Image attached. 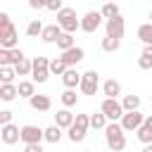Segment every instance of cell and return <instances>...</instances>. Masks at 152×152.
I'll use <instances>...</instances> for the list:
<instances>
[{
  "instance_id": "cell-11",
  "label": "cell",
  "mask_w": 152,
  "mask_h": 152,
  "mask_svg": "<svg viewBox=\"0 0 152 152\" xmlns=\"http://www.w3.org/2000/svg\"><path fill=\"white\" fill-rule=\"evenodd\" d=\"M0 140H2L5 145L19 142V140H21V128L14 126L12 121H10V124H2V126H0Z\"/></svg>"
},
{
  "instance_id": "cell-33",
  "label": "cell",
  "mask_w": 152,
  "mask_h": 152,
  "mask_svg": "<svg viewBox=\"0 0 152 152\" xmlns=\"http://www.w3.org/2000/svg\"><path fill=\"white\" fill-rule=\"evenodd\" d=\"M121 104H124L126 112H131V109H140V97H138V95H124Z\"/></svg>"
},
{
  "instance_id": "cell-15",
  "label": "cell",
  "mask_w": 152,
  "mask_h": 152,
  "mask_svg": "<svg viewBox=\"0 0 152 152\" xmlns=\"http://www.w3.org/2000/svg\"><path fill=\"white\" fill-rule=\"evenodd\" d=\"M28 104H31V109H36V112H50L52 100H50L48 95H31V97H28Z\"/></svg>"
},
{
  "instance_id": "cell-10",
  "label": "cell",
  "mask_w": 152,
  "mask_h": 152,
  "mask_svg": "<svg viewBox=\"0 0 152 152\" xmlns=\"http://www.w3.org/2000/svg\"><path fill=\"white\" fill-rule=\"evenodd\" d=\"M102 12H86L83 14V19H81V31H86V33H95L100 26H102Z\"/></svg>"
},
{
  "instance_id": "cell-9",
  "label": "cell",
  "mask_w": 152,
  "mask_h": 152,
  "mask_svg": "<svg viewBox=\"0 0 152 152\" xmlns=\"http://www.w3.org/2000/svg\"><path fill=\"white\" fill-rule=\"evenodd\" d=\"M104 31H107V36L124 38V33H126V19L121 14H116L112 19H104Z\"/></svg>"
},
{
  "instance_id": "cell-29",
  "label": "cell",
  "mask_w": 152,
  "mask_h": 152,
  "mask_svg": "<svg viewBox=\"0 0 152 152\" xmlns=\"http://www.w3.org/2000/svg\"><path fill=\"white\" fill-rule=\"evenodd\" d=\"M76 45V40H74V33H69V31H62V36L57 38V48L59 50H69V48H74Z\"/></svg>"
},
{
  "instance_id": "cell-16",
  "label": "cell",
  "mask_w": 152,
  "mask_h": 152,
  "mask_svg": "<svg viewBox=\"0 0 152 152\" xmlns=\"http://www.w3.org/2000/svg\"><path fill=\"white\" fill-rule=\"evenodd\" d=\"M62 31H64V28H62L59 24H50V26H45V28H43L40 40H43V43H57V38L62 36Z\"/></svg>"
},
{
  "instance_id": "cell-27",
  "label": "cell",
  "mask_w": 152,
  "mask_h": 152,
  "mask_svg": "<svg viewBox=\"0 0 152 152\" xmlns=\"http://www.w3.org/2000/svg\"><path fill=\"white\" fill-rule=\"evenodd\" d=\"M31 95H36V81L31 78V81H19V97H31Z\"/></svg>"
},
{
  "instance_id": "cell-28",
  "label": "cell",
  "mask_w": 152,
  "mask_h": 152,
  "mask_svg": "<svg viewBox=\"0 0 152 152\" xmlns=\"http://www.w3.org/2000/svg\"><path fill=\"white\" fill-rule=\"evenodd\" d=\"M138 66L140 69H152V45L142 48V55L138 57Z\"/></svg>"
},
{
  "instance_id": "cell-42",
  "label": "cell",
  "mask_w": 152,
  "mask_h": 152,
  "mask_svg": "<svg viewBox=\"0 0 152 152\" xmlns=\"http://www.w3.org/2000/svg\"><path fill=\"white\" fill-rule=\"evenodd\" d=\"M150 21H152V10H150Z\"/></svg>"
},
{
  "instance_id": "cell-30",
  "label": "cell",
  "mask_w": 152,
  "mask_h": 152,
  "mask_svg": "<svg viewBox=\"0 0 152 152\" xmlns=\"http://www.w3.org/2000/svg\"><path fill=\"white\" fill-rule=\"evenodd\" d=\"M100 12H102V17H104V19H112V17L121 14V12H119V5H116L114 0H107V2L102 5V10H100Z\"/></svg>"
},
{
  "instance_id": "cell-18",
  "label": "cell",
  "mask_w": 152,
  "mask_h": 152,
  "mask_svg": "<svg viewBox=\"0 0 152 152\" xmlns=\"http://www.w3.org/2000/svg\"><path fill=\"white\" fill-rule=\"evenodd\" d=\"M17 95H19V86H14V83H2L0 86V100L2 102H12Z\"/></svg>"
},
{
  "instance_id": "cell-31",
  "label": "cell",
  "mask_w": 152,
  "mask_h": 152,
  "mask_svg": "<svg viewBox=\"0 0 152 152\" xmlns=\"http://www.w3.org/2000/svg\"><path fill=\"white\" fill-rule=\"evenodd\" d=\"M66 62L62 59V57H55V59H50V74H55V76H62L64 71H66Z\"/></svg>"
},
{
  "instance_id": "cell-32",
  "label": "cell",
  "mask_w": 152,
  "mask_h": 152,
  "mask_svg": "<svg viewBox=\"0 0 152 152\" xmlns=\"http://www.w3.org/2000/svg\"><path fill=\"white\" fill-rule=\"evenodd\" d=\"M76 100H78L76 88H66V90L62 93V104H64V107H74V104H76Z\"/></svg>"
},
{
  "instance_id": "cell-12",
  "label": "cell",
  "mask_w": 152,
  "mask_h": 152,
  "mask_svg": "<svg viewBox=\"0 0 152 152\" xmlns=\"http://www.w3.org/2000/svg\"><path fill=\"white\" fill-rule=\"evenodd\" d=\"M45 140V128H38L33 124H26L21 126V142H43Z\"/></svg>"
},
{
  "instance_id": "cell-17",
  "label": "cell",
  "mask_w": 152,
  "mask_h": 152,
  "mask_svg": "<svg viewBox=\"0 0 152 152\" xmlns=\"http://www.w3.org/2000/svg\"><path fill=\"white\" fill-rule=\"evenodd\" d=\"M102 93H104V97H119L121 95V83L116 78H107L102 83Z\"/></svg>"
},
{
  "instance_id": "cell-6",
  "label": "cell",
  "mask_w": 152,
  "mask_h": 152,
  "mask_svg": "<svg viewBox=\"0 0 152 152\" xmlns=\"http://www.w3.org/2000/svg\"><path fill=\"white\" fill-rule=\"evenodd\" d=\"M100 109L107 114V119H109V121H119V119L124 116V112H126V109H124V104L119 102V97H104V100H102V104H100Z\"/></svg>"
},
{
  "instance_id": "cell-35",
  "label": "cell",
  "mask_w": 152,
  "mask_h": 152,
  "mask_svg": "<svg viewBox=\"0 0 152 152\" xmlns=\"http://www.w3.org/2000/svg\"><path fill=\"white\" fill-rule=\"evenodd\" d=\"M19 59H24V50L21 48H10V64H17Z\"/></svg>"
},
{
  "instance_id": "cell-20",
  "label": "cell",
  "mask_w": 152,
  "mask_h": 152,
  "mask_svg": "<svg viewBox=\"0 0 152 152\" xmlns=\"http://www.w3.org/2000/svg\"><path fill=\"white\" fill-rule=\"evenodd\" d=\"M62 126H57V124H52V126H48L45 128V142H50V145H57L59 140H62Z\"/></svg>"
},
{
  "instance_id": "cell-2",
  "label": "cell",
  "mask_w": 152,
  "mask_h": 152,
  "mask_svg": "<svg viewBox=\"0 0 152 152\" xmlns=\"http://www.w3.org/2000/svg\"><path fill=\"white\" fill-rule=\"evenodd\" d=\"M19 33L7 12H0V48H17Z\"/></svg>"
},
{
  "instance_id": "cell-34",
  "label": "cell",
  "mask_w": 152,
  "mask_h": 152,
  "mask_svg": "<svg viewBox=\"0 0 152 152\" xmlns=\"http://www.w3.org/2000/svg\"><path fill=\"white\" fill-rule=\"evenodd\" d=\"M135 135H138V140H140L142 145L152 142V128H150V126H145V124H142V126H140V128L135 131Z\"/></svg>"
},
{
  "instance_id": "cell-26",
  "label": "cell",
  "mask_w": 152,
  "mask_h": 152,
  "mask_svg": "<svg viewBox=\"0 0 152 152\" xmlns=\"http://www.w3.org/2000/svg\"><path fill=\"white\" fill-rule=\"evenodd\" d=\"M14 76H17L14 64H0V81H2V83H12Z\"/></svg>"
},
{
  "instance_id": "cell-25",
  "label": "cell",
  "mask_w": 152,
  "mask_h": 152,
  "mask_svg": "<svg viewBox=\"0 0 152 152\" xmlns=\"http://www.w3.org/2000/svg\"><path fill=\"white\" fill-rule=\"evenodd\" d=\"M14 69H17V76H31V71H33V59L24 57V59H19V62L14 64Z\"/></svg>"
},
{
  "instance_id": "cell-24",
  "label": "cell",
  "mask_w": 152,
  "mask_h": 152,
  "mask_svg": "<svg viewBox=\"0 0 152 152\" xmlns=\"http://www.w3.org/2000/svg\"><path fill=\"white\" fill-rule=\"evenodd\" d=\"M43 28H45V24H43L40 19H31L28 26H26V36H28V38H40Z\"/></svg>"
},
{
  "instance_id": "cell-43",
  "label": "cell",
  "mask_w": 152,
  "mask_h": 152,
  "mask_svg": "<svg viewBox=\"0 0 152 152\" xmlns=\"http://www.w3.org/2000/svg\"><path fill=\"white\" fill-rule=\"evenodd\" d=\"M102 2H107V0H102Z\"/></svg>"
},
{
  "instance_id": "cell-23",
  "label": "cell",
  "mask_w": 152,
  "mask_h": 152,
  "mask_svg": "<svg viewBox=\"0 0 152 152\" xmlns=\"http://www.w3.org/2000/svg\"><path fill=\"white\" fill-rule=\"evenodd\" d=\"M107 114L100 109V112H95V114H90V128H95V131H104V126H107Z\"/></svg>"
},
{
  "instance_id": "cell-39",
  "label": "cell",
  "mask_w": 152,
  "mask_h": 152,
  "mask_svg": "<svg viewBox=\"0 0 152 152\" xmlns=\"http://www.w3.org/2000/svg\"><path fill=\"white\" fill-rule=\"evenodd\" d=\"M31 10H45V0H28Z\"/></svg>"
},
{
  "instance_id": "cell-3",
  "label": "cell",
  "mask_w": 152,
  "mask_h": 152,
  "mask_svg": "<svg viewBox=\"0 0 152 152\" xmlns=\"http://www.w3.org/2000/svg\"><path fill=\"white\" fill-rule=\"evenodd\" d=\"M88 128H90V116H88V114H76L74 124L66 128V135H69L71 142H83Z\"/></svg>"
},
{
  "instance_id": "cell-4",
  "label": "cell",
  "mask_w": 152,
  "mask_h": 152,
  "mask_svg": "<svg viewBox=\"0 0 152 152\" xmlns=\"http://www.w3.org/2000/svg\"><path fill=\"white\" fill-rule=\"evenodd\" d=\"M57 24L64 31H69V33H74L76 28H81V19L76 17V10H71V7H62L57 12Z\"/></svg>"
},
{
  "instance_id": "cell-8",
  "label": "cell",
  "mask_w": 152,
  "mask_h": 152,
  "mask_svg": "<svg viewBox=\"0 0 152 152\" xmlns=\"http://www.w3.org/2000/svg\"><path fill=\"white\" fill-rule=\"evenodd\" d=\"M119 121H121V126H124L126 133H133V131H138V128L142 126L145 116L140 114V109H131V112H124V116H121Z\"/></svg>"
},
{
  "instance_id": "cell-7",
  "label": "cell",
  "mask_w": 152,
  "mask_h": 152,
  "mask_svg": "<svg viewBox=\"0 0 152 152\" xmlns=\"http://www.w3.org/2000/svg\"><path fill=\"white\" fill-rule=\"evenodd\" d=\"M31 78H33L36 83H45V81L50 78V59H48V57H36V59H33Z\"/></svg>"
},
{
  "instance_id": "cell-21",
  "label": "cell",
  "mask_w": 152,
  "mask_h": 152,
  "mask_svg": "<svg viewBox=\"0 0 152 152\" xmlns=\"http://www.w3.org/2000/svg\"><path fill=\"white\" fill-rule=\"evenodd\" d=\"M138 40H140L142 45H152V21L138 26Z\"/></svg>"
},
{
  "instance_id": "cell-13",
  "label": "cell",
  "mask_w": 152,
  "mask_h": 152,
  "mask_svg": "<svg viewBox=\"0 0 152 152\" xmlns=\"http://www.w3.org/2000/svg\"><path fill=\"white\" fill-rule=\"evenodd\" d=\"M83 57H86V50L78 48V45H74V48H69V50H62V59H64L69 66H76L78 62H83Z\"/></svg>"
},
{
  "instance_id": "cell-40",
  "label": "cell",
  "mask_w": 152,
  "mask_h": 152,
  "mask_svg": "<svg viewBox=\"0 0 152 152\" xmlns=\"http://www.w3.org/2000/svg\"><path fill=\"white\" fill-rule=\"evenodd\" d=\"M142 124H145V126H150V128H152V114H150V116H145V121H142Z\"/></svg>"
},
{
  "instance_id": "cell-19",
  "label": "cell",
  "mask_w": 152,
  "mask_h": 152,
  "mask_svg": "<svg viewBox=\"0 0 152 152\" xmlns=\"http://www.w3.org/2000/svg\"><path fill=\"white\" fill-rule=\"evenodd\" d=\"M74 119H76V116L69 112V107H64V109H59V112L55 114V124L62 126V128H69V126L74 124Z\"/></svg>"
},
{
  "instance_id": "cell-22",
  "label": "cell",
  "mask_w": 152,
  "mask_h": 152,
  "mask_svg": "<svg viewBox=\"0 0 152 152\" xmlns=\"http://www.w3.org/2000/svg\"><path fill=\"white\" fill-rule=\"evenodd\" d=\"M100 48H102L104 52H116V50L121 48V38H114V36H107V33H104V38H102Z\"/></svg>"
},
{
  "instance_id": "cell-38",
  "label": "cell",
  "mask_w": 152,
  "mask_h": 152,
  "mask_svg": "<svg viewBox=\"0 0 152 152\" xmlns=\"http://www.w3.org/2000/svg\"><path fill=\"white\" fill-rule=\"evenodd\" d=\"M10 121H12V112H10V109H2V112H0V126H2V124H10Z\"/></svg>"
},
{
  "instance_id": "cell-5",
  "label": "cell",
  "mask_w": 152,
  "mask_h": 152,
  "mask_svg": "<svg viewBox=\"0 0 152 152\" xmlns=\"http://www.w3.org/2000/svg\"><path fill=\"white\" fill-rule=\"evenodd\" d=\"M81 93L83 95H95L97 90H100V74L95 71V69H88V71H83V78H81Z\"/></svg>"
},
{
  "instance_id": "cell-41",
  "label": "cell",
  "mask_w": 152,
  "mask_h": 152,
  "mask_svg": "<svg viewBox=\"0 0 152 152\" xmlns=\"http://www.w3.org/2000/svg\"><path fill=\"white\" fill-rule=\"evenodd\" d=\"M142 152H152V142H147V145L142 147Z\"/></svg>"
},
{
  "instance_id": "cell-1",
  "label": "cell",
  "mask_w": 152,
  "mask_h": 152,
  "mask_svg": "<svg viewBox=\"0 0 152 152\" xmlns=\"http://www.w3.org/2000/svg\"><path fill=\"white\" fill-rule=\"evenodd\" d=\"M124 133H126V131H124L121 121H109V124L104 126V142H107V147H109L112 152L126 150V135H124Z\"/></svg>"
},
{
  "instance_id": "cell-14",
  "label": "cell",
  "mask_w": 152,
  "mask_h": 152,
  "mask_svg": "<svg viewBox=\"0 0 152 152\" xmlns=\"http://www.w3.org/2000/svg\"><path fill=\"white\" fill-rule=\"evenodd\" d=\"M81 78H83V74H78L76 66H66V71L62 74L64 88H78V86H81Z\"/></svg>"
},
{
  "instance_id": "cell-36",
  "label": "cell",
  "mask_w": 152,
  "mask_h": 152,
  "mask_svg": "<svg viewBox=\"0 0 152 152\" xmlns=\"http://www.w3.org/2000/svg\"><path fill=\"white\" fill-rule=\"evenodd\" d=\"M24 152H43V142H26Z\"/></svg>"
},
{
  "instance_id": "cell-37",
  "label": "cell",
  "mask_w": 152,
  "mask_h": 152,
  "mask_svg": "<svg viewBox=\"0 0 152 152\" xmlns=\"http://www.w3.org/2000/svg\"><path fill=\"white\" fill-rule=\"evenodd\" d=\"M64 5H62V0H48V5H45V10H50V12H59Z\"/></svg>"
}]
</instances>
